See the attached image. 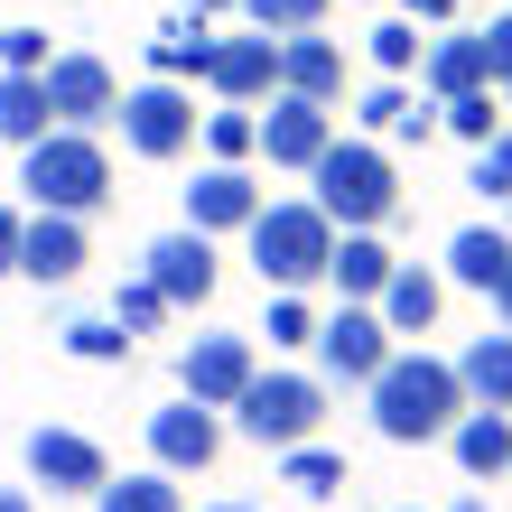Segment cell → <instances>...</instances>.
Instances as JSON below:
<instances>
[{
	"instance_id": "obj_1",
	"label": "cell",
	"mask_w": 512,
	"mask_h": 512,
	"mask_svg": "<svg viewBox=\"0 0 512 512\" xmlns=\"http://www.w3.org/2000/svg\"><path fill=\"white\" fill-rule=\"evenodd\" d=\"M373 391V429L391 447H429L466 419V391H457V364H438V354H391V364L364 382Z\"/></svg>"
},
{
	"instance_id": "obj_2",
	"label": "cell",
	"mask_w": 512,
	"mask_h": 512,
	"mask_svg": "<svg viewBox=\"0 0 512 512\" xmlns=\"http://www.w3.org/2000/svg\"><path fill=\"white\" fill-rule=\"evenodd\" d=\"M19 187L38 215H94V205L112 196V159L94 131H47L19 149Z\"/></svg>"
},
{
	"instance_id": "obj_3",
	"label": "cell",
	"mask_w": 512,
	"mask_h": 512,
	"mask_svg": "<svg viewBox=\"0 0 512 512\" xmlns=\"http://www.w3.org/2000/svg\"><path fill=\"white\" fill-rule=\"evenodd\" d=\"M317 177V215L336 224V233H373V224H391L401 215V187H391V159L373 140H326V159L308 168Z\"/></svg>"
},
{
	"instance_id": "obj_4",
	"label": "cell",
	"mask_w": 512,
	"mask_h": 512,
	"mask_svg": "<svg viewBox=\"0 0 512 512\" xmlns=\"http://www.w3.org/2000/svg\"><path fill=\"white\" fill-rule=\"evenodd\" d=\"M243 233H252V270H261L270 289H308V280H326L336 224H326L308 196H289V205H261V215H252Z\"/></svg>"
},
{
	"instance_id": "obj_5",
	"label": "cell",
	"mask_w": 512,
	"mask_h": 512,
	"mask_svg": "<svg viewBox=\"0 0 512 512\" xmlns=\"http://www.w3.org/2000/svg\"><path fill=\"white\" fill-rule=\"evenodd\" d=\"M233 429H243L252 447H308L326 429V382L317 373H252L243 382V401H233Z\"/></svg>"
},
{
	"instance_id": "obj_6",
	"label": "cell",
	"mask_w": 512,
	"mask_h": 512,
	"mask_svg": "<svg viewBox=\"0 0 512 512\" xmlns=\"http://www.w3.org/2000/svg\"><path fill=\"white\" fill-rule=\"evenodd\" d=\"M112 122H122V149H131V159H177V149H196V94H187V84H131V94H122V112H112Z\"/></svg>"
},
{
	"instance_id": "obj_7",
	"label": "cell",
	"mask_w": 512,
	"mask_h": 512,
	"mask_svg": "<svg viewBox=\"0 0 512 512\" xmlns=\"http://www.w3.org/2000/svg\"><path fill=\"white\" fill-rule=\"evenodd\" d=\"M317 364H326V382H373V373L391 364V326H382V308L345 298L336 317H317Z\"/></svg>"
},
{
	"instance_id": "obj_8",
	"label": "cell",
	"mask_w": 512,
	"mask_h": 512,
	"mask_svg": "<svg viewBox=\"0 0 512 512\" xmlns=\"http://www.w3.org/2000/svg\"><path fill=\"white\" fill-rule=\"evenodd\" d=\"M47 112H56V131H94V122H112L122 112V84H112V66L103 56H47Z\"/></svg>"
},
{
	"instance_id": "obj_9",
	"label": "cell",
	"mask_w": 512,
	"mask_h": 512,
	"mask_svg": "<svg viewBox=\"0 0 512 512\" xmlns=\"http://www.w3.org/2000/svg\"><path fill=\"white\" fill-rule=\"evenodd\" d=\"M140 261H149L140 280L159 289L168 308H205V298H215V243H205L196 224H187V233H159V243H149Z\"/></svg>"
},
{
	"instance_id": "obj_10",
	"label": "cell",
	"mask_w": 512,
	"mask_h": 512,
	"mask_svg": "<svg viewBox=\"0 0 512 512\" xmlns=\"http://www.w3.org/2000/svg\"><path fill=\"white\" fill-rule=\"evenodd\" d=\"M326 140H336V112H326V103L270 94V112H261V159H270V168H317Z\"/></svg>"
},
{
	"instance_id": "obj_11",
	"label": "cell",
	"mask_w": 512,
	"mask_h": 512,
	"mask_svg": "<svg viewBox=\"0 0 512 512\" xmlns=\"http://www.w3.org/2000/svg\"><path fill=\"white\" fill-rule=\"evenodd\" d=\"M252 373H261L252 336H196L187 354H177V382H187V401H205V410H233Z\"/></svg>"
},
{
	"instance_id": "obj_12",
	"label": "cell",
	"mask_w": 512,
	"mask_h": 512,
	"mask_svg": "<svg viewBox=\"0 0 512 512\" xmlns=\"http://www.w3.org/2000/svg\"><path fill=\"white\" fill-rule=\"evenodd\" d=\"M28 475H38L47 494H103L112 485L103 447L84 438V429H28Z\"/></svg>"
},
{
	"instance_id": "obj_13",
	"label": "cell",
	"mask_w": 512,
	"mask_h": 512,
	"mask_svg": "<svg viewBox=\"0 0 512 512\" xmlns=\"http://www.w3.org/2000/svg\"><path fill=\"white\" fill-rule=\"evenodd\" d=\"M224 447V419L205 401H177V410H149V457H159L168 475H205Z\"/></svg>"
},
{
	"instance_id": "obj_14",
	"label": "cell",
	"mask_w": 512,
	"mask_h": 512,
	"mask_svg": "<svg viewBox=\"0 0 512 512\" xmlns=\"http://www.w3.org/2000/svg\"><path fill=\"white\" fill-rule=\"evenodd\" d=\"M84 261H94V252H84V215H28L19 224V270L38 289H66Z\"/></svg>"
},
{
	"instance_id": "obj_15",
	"label": "cell",
	"mask_w": 512,
	"mask_h": 512,
	"mask_svg": "<svg viewBox=\"0 0 512 512\" xmlns=\"http://www.w3.org/2000/svg\"><path fill=\"white\" fill-rule=\"evenodd\" d=\"M224 103H261L280 94V38H215V66H205Z\"/></svg>"
},
{
	"instance_id": "obj_16",
	"label": "cell",
	"mask_w": 512,
	"mask_h": 512,
	"mask_svg": "<svg viewBox=\"0 0 512 512\" xmlns=\"http://www.w3.org/2000/svg\"><path fill=\"white\" fill-rule=\"evenodd\" d=\"M252 215H261V187H252L243 168H224V159L187 187V224H196V233H243Z\"/></svg>"
},
{
	"instance_id": "obj_17",
	"label": "cell",
	"mask_w": 512,
	"mask_h": 512,
	"mask_svg": "<svg viewBox=\"0 0 512 512\" xmlns=\"http://www.w3.org/2000/svg\"><path fill=\"white\" fill-rule=\"evenodd\" d=\"M373 308H382L391 336H429L438 308H447V280H438V270H419V261H391V280H382Z\"/></svg>"
},
{
	"instance_id": "obj_18",
	"label": "cell",
	"mask_w": 512,
	"mask_h": 512,
	"mask_svg": "<svg viewBox=\"0 0 512 512\" xmlns=\"http://www.w3.org/2000/svg\"><path fill=\"white\" fill-rule=\"evenodd\" d=\"M280 94H308V103H326L336 112V94H345V47L336 38H280Z\"/></svg>"
},
{
	"instance_id": "obj_19",
	"label": "cell",
	"mask_w": 512,
	"mask_h": 512,
	"mask_svg": "<svg viewBox=\"0 0 512 512\" xmlns=\"http://www.w3.org/2000/svg\"><path fill=\"white\" fill-rule=\"evenodd\" d=\"M419 84H429V103L494 84V66H485V38H475V28H447V38H429V56H419Z\"/></svg>"
},
{
	"instance_id": "obj_20",
	"label": "cell",
	"mask_w": 512,
	"mask_h": 512,
	"mask_svg": "<svg viewBox=\"0 0 512 512\" xmlns=\"http://www.w3.org/2000/svg\"><path fill=\"white\" fill-rule=\"evenodd\" d=\"M457 391H466V410H512V326L457 354Z\"/></svg>"
},
{
	"instance_id": "obj_21",
	"label": "cell",
	"mask_w": 512,
	"mask_h": 512,
	"mask_svg": "<svg viewBox=\"0 0 512 512\" xmlns=\"http://www.w3.org/2000/svg\"><path fill=\"white\" fill-rule=\"evenodd\" d=\"M503 270H512V233L503 224H466L457 233V243H447V280H457V289H503Z\"/></svg>"
},
{
	"instance_id": "obj_22",
	"label": "cell",
	"mask_w": 512,
	"mask_h": 512,
	"mask_svg": "<svg viewBox=\"0 0 512 512\" xmlns=\"http://www.w3.org/2000/svg\"><path fill=\"white\" fill-rule=\"evenodd\" d=\"M466 475H512V410H466L457 429H447Z\"/></svg>"
},
{
	"instance_id": "obj_23",
	"label": "cell",
	"mask_w": 512,
	"mask_h": 512,
	"mask_svg": "<svg viewBox=\"0 0 512 512\" xmlns=\"http://www.w3.org/2000/svg\"><path fill=\"white\" fill-rule=\"evenodd\" d=\"M326 280H336L345 298H382V280H391V252L373 243V233H336V252H326Z\"/></svg>"
},
{
	"instance_id": "obj_24",
	"label": "cell",
	"mask_w": 512,
	"mask_h": 512,
	"mask_svg": "<svg viewBox=\"0 0 512 512\" xmlns=\"http://www.w3.org/2000/svg\"><path fill=\"white\" fill-rule=\"evenodd\" d=\"M149 66H159L168 84H187V75H205V66H215V28H205L196 10H187V19H168L159 38H149Z\"/></svg>"
},
{
	"instance_id": "obj_25",
	"label": "cell",
	"mask_w": 512,
	"mask_h": 512,
	"mask_svg": "<svg viewBox=\"0 0 512 512\" xmlns=\"http://www.w3.org/2000/svg\"><path fill=\"white\" fill-rule=\"evenodd\" d=\"M56 131V112H47V75H0V140L28 149V140H47Z\"/></svg>"
},
{
	"instance_id": "obj_26",
	"label": "cell",
	"mask_w": 512,
	"mask_h": 512,
	"mask_svg": "<svg viewBox=\"0 0 512 512\" xmlns=\"http://www.w3.org/2000/svg\"><path fill=\"white\" fill-rule=\"evenodd\" d=\"M94 512H187V494H177V475H122V485H103Z\"/></svg>"
},
{
	"instance_id": "obj_27",
	"label": "cell",
	"mask_w": 512,
	"mask_h": 512,
	"mask_svg": "<svg viewBox=\"0 0 512 512\" xmlns=\"http://www.w3.org/2000/svg\"><path fill=\"white\" fill-rule=\"evenodd\" d=\"M280 475H289V485L298 494H308V503H326V494H345V457H336V447H280Z\"/></svg>"
},
{
	"instance_id": "obj_28",
	"label": "cell",
	"mask_w": 512,
	"mask_h": 512,
	"mask_svg": "<svg viewBox=\"0 0 512 512\" xmlns=\"http://www.w3.org/2000/svg\"><path fill=\"white\" fill-rule=\"evenodd\" d=\"M438 131H457L466 149H485V140L503 131V103H494V84H475V94H447V103H438Z\"/></svg>"
},
{
	"instance_id": "obj_29",
	"label": "cell",
	"mask_w": 512,
	"mask_h": 512,
	"mask_svg": "<svg viewBox=\"0 0 512 512\" xmlns=\"http://www.w3.org/2000/svg\"><path fill=\"white\" fill-rule=\"evenodd\" d=\"M243 10H252V28H261V38H308V28L336 10V0H243Z\"/></svg>"
},
{
	"instance_id": "obj_30",
	"label": "cell",
	"mask_w": 512,
	"mask_h": 512,
	"mask_svg": "<svg viewBox=\"0 0 512 512\" xmlns=\"http://www.w3.org/2000/svg\"><path fill=\"white\" fill-rule=\"evenodd\" d=\"M66 354H75V364H122L131 336H122V317H75L66 326Z\"/></svg>"
},
{
	"instance_id": "obj_31",
	"label": "cell",
	"mask_w": 512,
	"mask_h": 512,
	"mask_svg": "<svg viewBox=\"0 0 512 512\" xmlns=\"http://www.w3.org/2000/svg\"><path fill=\"white\" fill-rule=\"evenodd\" d=\"M205 149H215V159H224V168H243V159H252V149H261V122H252V112H243V103H233V112H205Z\"/></svg>"
},
{
	"instance_id": "obj_32",
	"label": "cell",
	"mask_w": 512,
	"mask_h": 512,
	"mask_svg": "<svg viewBox=\"0 0 512 512\" xmlns=\"http://www.w3.org/2000/svg\"><path fill=\"white\" fill-rule=\"evenodd\" d=\"M419 56H429V38H419V19H382V28H373V66H382V75H410Z\"/></svg>"
},
{
	"instance_id": "obj_33",
	"label": "cell",
	"mask_w": 512,
	"mask_h": 512,
	"mask_svg": "<svg viewBox=\"0 0 512 512\" xmlns=\"http://www.w3.org/2000/svg\"><path fill=\"white\" fill-rule=\"evenodd\" d=\"M270 345H317V308L298 289H270V326H261Z\"/></svg>"
},
{
	"instance_id": "obj_34",
	"label": "cell",
	"mask_w": 512,
	"mask_h": 512,
	"mask_svg": "<svg viewBox=\"0 0 512 512\" xmlns=\"http://www.w3.org/2000/svg\"><path fill=\"white\" fill-rule=\"evenodd\" d=\"M401 112H410V84H401V75H382L373 94L354 103V122H364V131H401Z\"/></svg>"
},
{
	"instance_id": "obj_35",
	"label": "cell",
	"mask_w": 512,
	"mask_h": 512,
	"mask_svg": "<svg viewBox=\"0 0 512 512\" xmlns=\"http://www.w3.org/2000/svg\"><path fill=\"white\" fill-rule=\"evenodd\" d=\"M0 75H47V28H0Z\"/></svg>"
},
{
	"instance_id": "obj_36",
	"label": "cell",
	"mask_w": 512,
	"mask_h": 512,
	"mask_svg": "<svg viewBox=\"0 0 512 512\" xmlns=\"http://www.w3.org/2000/svg\"><path fill=\"white\" fill-rule=\"evenodd\" d=\"M112 317H122V336H149V326H159V317H168V298H159V289H149V280H131L122 298H112Z\"/></svg>"
},
{
	"instance_id": "obj_37",
	"label": "cell",
	"mask_w": 512,
	"mask_h": 512,
	"mask_svg": "<svg viewBox=\"0 0 512 512\" xmlns=\"http://www.w3.org/2000/svg\"><path fill=\"white\" fill-rule=\"evenodd\" d=\"M475 187H485V196H512V131H494L485 149H475Z\"/></svg>"
},
{
	"instance_id": "obj_38",
	"label": "cell",
	"mask_w": 512,
	"mask_h": 512,
	"mask_svg": "<svg viewBox=\"0 0 512 512\" xmlns=\"http://www.w3.org/2000/svg\"><path fill=\"white\" fill-rule=\"evenodd\" d=\"M485 38V66H494V84L512 75V10H494V28H475Z\"/></svg>"
},
{
	"instance_id": "obj_39",
	"label": "cell",
	"mask_w": 512,
	"mask_h": 512,
	"mask_svg": "<svg viewBox=\"0 0 512 512\" xmlns=\"http://www.w3.org/2000/svg\"><path fill=\"white\" fill-rule=\"evenodd\" d=\"M401 19H419V28H438V19H457V0H401Z\"/></svg>"
},
{
	"instance_id": "obj_40",
	"label": "cell",
	"mask_w": 512,
	"mask_h": 512,
	"mask_svg": "<svg viewBox=\"0 0 512 512\" xmlns=\"http://www.w3.org/2000/svg\"><path fill=\"white\" fill-rule=\"evenodd\" d=\"M19 224H28V215H10V205H0V270H19Z\"/></svg>"
},
{
	"instance_id": "obj_41",
	"label": "cell",
	"mask_w": 512,
	"mask_h": 512,
	"mask_svg": "<svg viewBox=\"0 0 512 512\" xmlns=\"http://www.w3.org/2000/svg\"><path fill=\"white\" fill-rule=\"evenodd\" d=\"M0 512H38V503H28V494H19V485H0Z\"/></svg>"
},
{
	"instance_id": "obj_42",
	"label": "cell",
	"mask_w": 512,
	"mask_h": 512,
	"mask_svg": "<svg viewBox=\"0 0 512 512\" xmlns=\"http://www.w3.org/2000/svg\"><path fill=\"white\" fill-rule=\"evenodd\" d=\"M494 317H503V326H512V270H503V289H494Z\"/></svg>"
},
{
	"instance_id": "obj_43",
	"label": "cell",
	"mask_w": 512,
	"mask_h": 512,
	"mask_svg": "<svg viewBox=\"0 0 512 512\" xmlns=\"http://www.w3.org/2000/svg\"><path fill=\"white\" fill-rule=\"evenodd\" d=\"M187 10H196V19H215V10H243V0H187Z\"/></svg>"
},
{
	"instance_id": "obj_44",
	"label": "cell",
	"mask_w": 512,
	"mask_h": 512,
	"mask_svg": "<svg viewBox=\"0 0 512 512\" xmlns=\"http://www.w3.org/2000/svg\"><path fill=\"white\" fill-rule=\"evenodd\" d=\"M447 512H494V503H475V494H466V503H447Z\"/></svg>"
},
{
	"instance_id": "obj_45",
	"label": "cell",
	"mask_w": 512,
	"mask_h": 512,
	"mask_svg": "<svg viewBox=\"0 0 512 512\" xmlns=\"http://www.w3.org/2000/svg\"><path fill=\"white\" fill-rule=\"evenodd\" d=\"M205 512H252V503H205Z\"/></svg>"
},
{
	"instance_id": "obj_46",
	"label": "cell",
	"mask_w": 512,
	"mask_h": 512,
	"mask_svg": "<svg viewBox=\"0 0 512 512\" xmlns=\"http://www.w3.org/2000/svg\"><path fill=\"white\" fill-rule=\"evenodd\" d=\"M503 103H512V75H503Z\"/></svg>"
}]
</instances>
